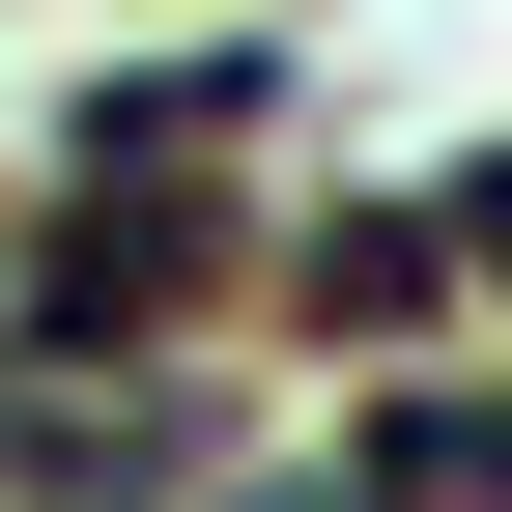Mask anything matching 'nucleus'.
Segmentation results:
<instances>
[{"mask_svg": "<svg viewBox=\"0 0 512 512\" xmlns=\"http://www.w3.org/2000/svg\"><path fill=\"white\" fill-rule=\"evenodd\" d=\"M342 484H370V512H512V370H484V399H370Z\"/></svg>", "mask_w": 512, "mask_h": 512, "instance_id": "obj_1", "label": "nucleus"}]
</instances>
